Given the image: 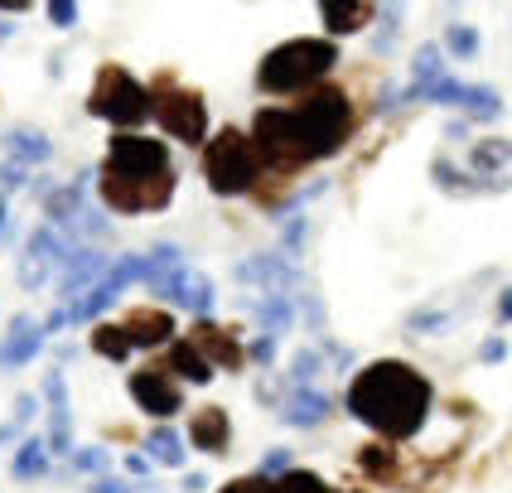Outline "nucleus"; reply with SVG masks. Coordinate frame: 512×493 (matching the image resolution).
<instances>
[{"instance_id": "obj_1", "label": "nucleus", "mask_w": 512, "mask_h": 493, "mask_svg": "<svg viewBox=\"0 0 512 493\" xmlns=\"http://www.w3.org/2000/svg\"><path fill=\"white\" fill-rule=\"evenodd\" d=\"M348 131H353V97L334 83H319L290 107H261L252 121V145L261 155V170L295 174L314 160L339 155Z\"/></svg>"}, {"instance_id": "obj_2", "label": "nucleus", "mask_w": 512, "mask_h": 493, "mask_svg": "<svg viewBox=\"0 0 512 493\" xmlns=\"http://www.w3.org/2000/svg\"><path fill=\"white\" fill-rule=\"evenodd\" d=\"M430 402H435L430 382L411 363H401V358L368 363L363 373L348 382V397H343L348 416L363 421L382 440H411V435L426 426Z\"/></svg>"}, {"instance_id": "obj_3", "label": "nucleus", "mask_w": 512, "mask_h": 493, "mask_svg": "<svg viewBox=\"0 0 512 493\" xmlns=\"http://www.w3.org/2000/svg\"><path fill=\"white\" fill-rule=\"evenodd\" d=\"M339 63V44L334 39H285L271 54L261 58L256 68V87L285 97V92H310L319 87V78H329Z\"/></svg>"}, {"instance_id": "obj_4", "label": "nucleus", "mask_w": 512, "mask_h": 493, "mask_svg": "<svg viewBox=\"0 0 512 493\" xmlns=\"http://www.w3.org/2000/svg\"><path fill=\"white\" fill-rule=\"evenodd\" d=\"M261 155H256V145L247 131H218L213 141H203V179H208V189L218 194V199H237V194H252L256 179H261Z\"/></svg>"}, {"instance_id": "obj_5", "label": "nucleus", "mask_w": 512, "mask_h": 493, "mask_svg": "<svg viewBox=\"0 0 512 493\" xmlns=\"http://www.w3.org/2000/svg\"><path fill=\"white\" fill-rule=\"evenodd\" d=\"M87 112L97 121L121 126V131H136L141 121H150V92L121 63H102L92 78V92H87Z\"/></svg>"}, {"instance_id": "obj_6", "label": "nucleus", "mask_w": 512, "mask_h": 493, "mask_svg": "<svg viewBox=\"0 0 512 493\" xmlns=\"http://www.w3.org/2000/svg\"><path fill=\"white\" fill-rule=\"evenodd\" d=\"M150 92V116L160 121V131L174 136V141L184 145H203L208 141V107H203V97L194 87H179L165 73V78H155V87H145Z\"/></svg>"}, {"instance_id": "obj_7", "label": "nucleus", "mask_w": 512, "mask_h": 493, "mask_svg": "<svg viewBox=\"0 0 512 493\" xmlns=\"http://www.w3.org/2000/svg\"><path fill=\"white\" fill-rule=\"evenodd\" d=\"M170 170V145L150 141L141 131H121L107 145V165H102V179H116V184H145V179H160Z\"/></svg>"}, {"instance_id": "obj_8", "label": "nucleus", "mask_w": 512, "mask_h": 493, "mask_svg": "<svg viewBox=\"0 0 512 493\" xmlns=\"http://www.w3.org/2000/svg\"><path fill=\"white\" fill-rule=\"evenodd\" d=\"M145 290H155V295H170L174 305H184V310H194V315H208L213 305H218V290L213 281L194 271V266H174L165 276H155V281H145Z\"/></svg>"}, {"instance_id": "obj_9", "label": "nucleus", "mask_w": 512, "mask_h": 493, "mask_svg": "<svg viewBox=\"0 0 512 493\" xmlns=\"http://www.w3.org/2000/svg\"><path fill=\"white\" fill-rule=\"evenodd\" d=\"M131 397L141 406L145 416H155V421H170L184 411V392H179V382H174L165 368H141V373H131Z\"/></svg>"}, {"instance_id": "obj_10", "label": "nucleus", "mask_w": 512, "mask_h": 493, "mask_svg": "<svg viewBox=\"0 0 512 493\" xmlns=\"http://www.w3.org/2000/svg\"><path fill=\"white\" fill-rule=\"evenodd\" d=\"M189 348L199 353V358L208 363V368H213V373H218V368L237 373V368L247 363V348L232 339V329H218V324H208V319L189 329Z\"/></svg>"}, {"instance_id": "obj_11", "label": "nucleus", "mask_w": 512, "mask_h": 493, "mask_svg": "<svg viewBox=\"0 0 512 493\" xmlns=\"http://www.w3.org/2000/svg\"><path fill=\"white\" fill-rule=\"evenodd\" d=\"M107 266H112V257H102L97 247H73L68 257L58 261V295H83L87 286H97L102 276H107Z\"/></svg>"}, {"instance_id": "obj_12", "label": "nucleus", "mask_w": 512, "mask_h": 493, "mask_svg": "<svg viewBox=\"0 0 512 493\" xmlns=\"http://www.w3.org/2000/svg\"><path fill=\"white\" fill-rule=\"evenodd\" d=\"M237 281H247V286H261V290H285V286H300V271H295V261L285 257V252H256V257L237 261V271H232Z\"/></svg>"}, {"instance_id": "obj_13", "label": "nucleus", "mask_w": 512, "mask_h": 493, "mask_svg": "<svg viewBox=\"0 0 512 493\" xmlns=\"http://www.w3.org/2000/svg\"><path fill=\"white\" fill-rule=\"evenodd\" d=\"M44 397H49V440L44 450L49 455H73V406H68V387H63V373L44 377Z\"/></svg>"}, {"instance_id": "obj_14", "label": "nucleus", "mask_w": 512, "mask_h": 493, "mask_svg": "<svg viewBox=\"0 0 512 493\" xmlns=\"http://www.w3.org/2000/svg\"><path fill=\"white\" fill-rule=\"evenodd\" d=\"M189 440H194V450H203V455H228V445H232L228 411H223V406L194 411V416H189Z\"/></svg>"}, {"instance_id": "obj_15", "label": "nucleus", "mask_w": 512, "mask_h": 493, "mask_svg": "<svg viewBox=\"0 0 512 493\" xmlns=\"http://www.w3.org/2000/svg\"><path fill=\"white\" fill-rule=\"evenodd\" d=\"M121 334H126V344L131 348H160L174 339V319L165 315V310H150V305H141V310H131V315L121 319Z\"/></svg>"}, {"instance_id": "obj_16", "label": "nucleus", "mask_w": 512, "mask_h": 493, "mask_svg": "<svg viewBox=\"0 0 512 493\" xmlns=\"http://www.w3.org/2000/svg\"><path fill=\"white\" fill-rule=\"evenodd\" d=\"M39 348H44V334L29 324V315H15V324H10V339L0 344V363H5V368H25Z\"/></svg>"}, {"instance_id": "obj_17", "label": "nucleus", "mask_w": 512, "mask_h": 493, "mask_svg": "<svg viewBox=\"0 0 512 493\" xmlns=\"http://www.w3.org/2000/svg\"><path fill=\"white\" fill-rule=\"evenodd\" d=\"M329 411H334V402L319 387H295L285 397V421L290 426H319V421H329Z\"/></svg>"}, {"instance_id": "obj_18", "label": "nucleus", "mask_w": 512, "mask_h": 493, "mask_svg": "<svg viewBox=\"0 0 512 493\" xmlns=\"http://www.w3.org/2000/svg\"><path fill=\"white\" fill-rule=\"evenodd\" d=\"M319 15H324V29H329V34H358L363 25L377 20V5H353V0L339 5V0H324Z\"/></svg>"}, {"instance_id": "obj_19", "label": "nucleus", "mask_w": 512, "mask_h": 493, "mask_svg": "<svg viewBox=\"0 0 512 493\" xmlns=\"http://www.w3.org/2000/svg\"><path fill=\"white\" fill-rule=\"evenodd\" d=\"M165 373L179 377V382H194V387H208V382H213V368L189 348V339H174L170 344V368H165Z\"/></svg>"}, {"instance_id": "obj_20", "label": "nucleus", "mask_w": 512, "mask_h": 493, "mask_svg": "<svg viewBox=\"0 0 512 493\" xmlns=\"http://www.w3.org/2000/svg\"><path fill=\"white\" fill-rule=\"evenodd\" d=\"M256 315L266 324V339H276V334H285V329L295 324V305H290L285 290H261V295H256Z\"/></svg>"}, {"instance_id": "obj_21", "label": "nucleus", "mask_w": 512, "mask_h": 493, "mask_svg": "<svg viewBox=\"0 0 512 493\" xmlns=\"http://www.w3.org/2000/svg\"><path fill=\"white\" fill-rule=\"evenodd\" d=\"M145 450H150L145 460L165 464V469H184V460H189V455H184V435L170 431V426H155V431H150V440H145Z\"/></svg>"}, {"instance_id": "obj_22", "label": "nucleus", "mask_w": 512, "mask_h": 493, "mask_svg": "<svg viewBox=\"0 0 512 493\" xmlns=\"http://www.w3.org/2000/svg\"><path fill=\"white\" fill-rule=\"evenodd\" d=\"M5 150H10V160H15V165H44V160H49V155H54V145L44 141V136H39V131H10V136H5Z\"/></svg>"}, {"instance_id": "obj_23", "label": "nucleus", "mask_w": 512, "mask_h": 493, "mask_svg": "<svg viewBox=\"0 0 512 493\" xmlns=\"http://www.w3.org/2000/svg\"><path fill=\"white\" fill-rule=\"evenodd\" d=\"M15 479H39L44 469H49V450H44V440L39 435H29V440H20V450H15Z\"/></svg>"}, {"instance_id": "obj_24", "label": "nucleus", "mask_w": 512, "mask_h": 493, "mask_svg": "<svg viewBox=\"0 0 512 493\" xmlns=\"http://www.w3.org/2000/svg\"><path fill=\"white\" fill-rule=\"evenodd\" d=\"M508 165V141H479L474 150V170L484 174V179H498ZM498 189H503V179H498Z\"/></svg>"}, {"instance_id": "obj_25", "label": "nucleus", "mask_w": 512, "mask_h": 493, "mask_svg": "<svg viewBox=\"0 0 512 493\" xmlns=\"http://www.w3.org/2000/svg\"><path fill=\"white\" fill-rule=\"evenodd\" d=\"M411 73H416V83L411 87H430L435 78H445V54H440V44H421V54L411 63Z\"/></svg>"}, {"instance_id": "obj_26", "label": "nucleus", "mask_w": 512, "mask_h": 493, "mask_svg": "<svg viewBox=\"0 0 512 493\" xmlns=\"http://www.w3.org/2000/svg\"><path fill=\"white\" fill-rule=\"evenodd\" d=\"M92 348H97L102 358H112V363H121V358L131 353L126 334H121V324H97V329H92Z\"/></svg>"}, {"instance_id": "obj_27", "label": "nucleus", "mask_w": 512, "mask_h": 493, "mask_svg": "<svg viewBox=\"0 0 512 493\" xmlns=\"http://www.w3.org/2000/svg\"><path fill=\"white\" fill-rule=\"evenodd\" d=\"M276 484V493H334L319 474H310V469H285L281 479H271Z\"/></svg>"}, {"instance_id": "obj_28", "label": "nucleus", "mask_w": 512, "mask_h": 493, "mask_svg": "<svg viewBox=\"0 0 512 493\" xmlns=\"http://www.w3.org/2000/svg\"><path fill=\"white\" fill-rule=\"evenodd\" d=\"M363 469H368L372 479H392V474H397V450L382 445V440L368 445V450H363Z\"/></svg>"}, {"instance_id": "obj_29", "label": "nucleus", "mask_w": 512, "mask_h": 493, "mask_svg": "<svg viewBox=\"0 0 512 493\" xmlns=\"http://www.w3.org/2000/svg\"><path fill=\"white\" fill-rule=\"evenodd\" d=\"M68 460H73V469H83V474H97V479H102V474L112 469V450H102V445H83V450H73Z\"/></svg>"}, {"instance_id": "obj_30", "label": "nucleus", "mask_w": 512, "mask_h": 493, "mask_svg": "<svg viewBox=\"0 0 512 493\" xmlns=\"http://www.w3.org/2000/svg\"><path fill=\"white\" fill-rule=\"evenodd\" d=\"M445 49H450V54H459V58H474V54H479V34H474L469 25H450V29H445Z\"/></svg>"}, {"instance_id": "obj_31", "label": "nucleus", "mask_w": 512, "mask_h": 493, "mask_svg": "<svg viewBox=\"0 0 512 493\" xmlns=\"http://www.w3.org/2000/svg\"><path fill=\"white\" fill-rule=\"evenodd\" d=\"M430 174H435V179H440V189H450V194H469V189H474V184H469V174H459L450 160H435Z\"/></svg>"}, {"instance_id": "obj_32", "label": "nucleus", "mask_w": 512, "mask_h": 493, "mask_svg": "<svg viewBox=\"0 0 512 493\" xmlns=\"http://www.w3.org/2000/svg\"><path fill=\"white\" fill-rule=\"evenodd\" d=\"M314 373H319V353H314V348H300V353L290 358V382H295V387H310Z\"/></svg>"}, {"instance_id": "obj_33", "label": "nucleus", "mask_w": 512, "mask_h": 493, "mask_svg": "<svg viewBox=\"0 0 512 493\" xmlns=\"http://www.w3.org/2000/svg\"><path fill=\"white\" fill-rule=\"evenodd\" d=\"M49 20H54L58 29H73L78 25V5H73V0H54V5H49Z\"/></svg>"}, {"instance_id": "obj_34", "label": "nucleus", "mask_w": 512, "mask_h": 493, "mask_svg": "<svg viewBox=\"0 0 512 493\" xmlns=\"http://www.w3.org/2000/svg\"><path fill=\"white\" fill-rule=\"evenodd\" d=\"M285 469H290V450H271V455L261 460V479H281Z\"/></svg>"}, {"instance_id": "obj_35", "label": "nucleus", "mask_w": 512, "mask_h": 493, "mask_svg": "<svg viewBox=\"0 0 512 493\" xmlns=\"http://www.w3.org/2000/svg\"><path fill=\"white\" fill-rule=\"evenodd\" d=\"M223 493H276V484H271V479H261V474H252V479H237V484H228Z\"/></svg>"}, {"instance_id": "obj_36", "label": "nucleus", "mask_w": 512, "mask_h": 493, "mask_svg": "<svg viewBox=\"0 0 512 493\" xmlns=\"http://www.w3.org/2000/svg\"><path fill=\"white\" fill-rule=\"evenodd\" d=\"M25 179H29L25 165H15V160H5V165H0V189H20Z\"/></svg>"}, {"instance_id": "obj_37", "label": "nucleus", "mask_w": 512, "mask_h": 493, "mask_svg": "<svg viewBox=\"0 0 512 493\" xmlns=\"http://www.w3.org/2000/svg\"><path fill=\"white\" fill-rule=\"evenodd\" d=\"M92 493H141V484H126V479L102 474V479H92Z\"/></svg>"}, {"instance_id": "obj_38", "label": "nucleus", "mask_w": 512, "mask_h": 493, "mask_svg": "<svg viewBox=\"0 0 512 493\" xmlns=\"http://www.w3.org/2000/svg\"><path fill=\"white\" fill-rule=\"evenodd\" d=\"M479 358H484V363H503V358H508V344H503V339H488V344L479 348Z\"/></svg>"}, {"instance_id": "obj_39", "label": "nucleus", "mask_w": 512, "mask_h": 493, "mask_svg": "<svg viewBox=\"0 0 512 493\" xmlns=\"http://www.w3.org/2000/svg\"><path fill=\"white\" fill-rule=\"evenodd\" d=\"M411 329H450V315H411Z\"/></svg>"}, {"instance_id": "obj_40", "label": "nucleus", "mask_w": 512, "mask_h": 493, "mask_svg": "<svg viewBox=\"0 0 512 493\" xmlns=\"http://www.w3.org/2000/svg\"><path fill=\"white\" fill-rule=\"evenodd\" d=\"M252 358L256 363H271V358H276V339H266V334H261V339L252 344Z\"/></svg>"}, {"instance_id": "obj_41", "label": "nucleus", "mask_w": 512, "mask_h": 493, "mask_svg": "<svg viewBox=\"0 0 512 493\" xmlns=\"http://www.w3.org/2000/svg\"><path fill=\"white\" fill-rule=\"evenodd\" d=\"M126 469H131L136 479H145V474H150V460H145V455H126Z\"/></svg>"}, {"instance_id": "obj_42", "label": "nucleus", "mask_w": 512, "mask_h": 493, "mask_svg": "<svg viewBox=\"0 0 512 493\" xmlns=\"http://www.w3.org/2000/svg\"><path fill=\"white\" fill-rule=\"evenodd\" d=\"M184 489L199 493V489H208V479H203V474H184Z\"/></svg>"}, {"instance_id": "obj_43", "label": "nucleus", "mask_w": 512, "mask_h": 493, "mask_svg": "<svg viewBox=\"0 0 512 493\" xmlns=\"http://www.w3.org/2000/svg\"><path fill=\"white\" fill-rule=\"evenodd\" d=\"M0 237H5V199H0Z\"/></svg>"}]
</instances>
